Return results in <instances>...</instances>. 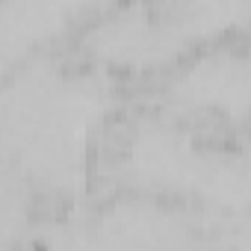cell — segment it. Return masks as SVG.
<instances>
[{
  "label": "cell",
  "instance_id": "1",
  "mask_svg": "<svg viewBox=\"0 0 251 251\" xmlns=\"http://www.w3.org/2000/svg\"><path fill=\"white\" fill-rule=\"evenodd\" d=\"M177 86L183 89V98L201 106H219L225 112L236 109V115H242L245 109V56L210 53L192 71H186L177 80Z\"/></svg>",
  "mask_w": 251,
  "mask_h": 251
}]
</instances>
